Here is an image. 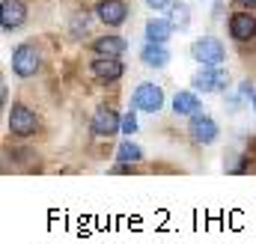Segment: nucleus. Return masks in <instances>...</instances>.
<instances>
[{"label":"nucleus","instance_id":"obj_11","mask_svg":"<svg viewBox=\"0 0 256 244\" xmlns=\"http://www.w3.org/2000/svg\"><path fill=\"white\" fill-rule=\"evenodd\" d=\"M24 21H27V6H24L21 0H3V3H0V27H3L6 33L18 30Z\"/></svg>","mask_w":256,"mask_h":244},{"label":"nucleus","instance_id":"obj_9","mask_svg":"<svg viewBox=\"0 0 256 244\" xmlns=\"http://www.w3.org/2000/svg\"><path fill=\"white\" fill-rule=\"evenodd\" d=\"M96 15H98V21L104 27H122L128 18V3L126 0H98Z\"/></svg>","mask_w":256,"mask_h":244},{"label":"nucleus","instance_id":"obj_6","mask_svg":"<svg viewBox=\"0 0 256 244\" xmlns=\"http://www.w3.org/2000/svg\"><path fill=\"white\" fill-rule=\"evenodd\" d=\"M230 39L232 42H250V39H256L254 9H238V12L230 15Z\"/></svg>","mask_w":256,"mask_h":244},{"label":"nucleus","instance_id":"obj_4","mask_svg":"<svg viewBox=\"0 0 256 244\" xmlns=\"http://www.w3.org/2000/svg\"><path fill=\"white\" fill-rule=\"evenodd\" d=\"M191 57L196 62H202V66H220L226 60V48L214 36H200V39L191 42Z\"/></svg>","mask_w":256,"mask_h":244},{"label":"nucleus","instance_id":"obj_7","mask_svg":"<svg viewBox=\"0 0 256 244\" xmlns=\"http://www.w3.org/2000/svg\"><path fill=\"white\" fill-rule=\"evenodd\" d=\"M90 131H92L96 137H114L116 131H122V116H120L110 104H102V108L92 114Z\"/></svg>","mask_w":256,"mask_h":244},{"label":"nucleus","instance_id":"obj_15","mask_svg":"<svg viewBox=\"0 0 256 244\" xmlns=\"http://www.w3.org/2000/svg\"><path fill=\"white\" fill-rule=\"evenodd\" d=\"M173 110H176L179 116H194V114H200V98H196V92H191V90L176 92V98H173Z\"/></svg>","mask_w":256,"mask_h":244},{"label":"nucleus","instance_id":"obj_19","mask_svg":"<svg viewBox=\"0 0 256 244\" xmlns=\"http://www.w3.org/2000/svg\"><path fill=\"white\" fill-rule=\"evenodd\" d=\"M146 6L155 9V12H161V9H170V0H146Z\"/></svg>","mask_w":256,"mask_h":244},{"label":"nucleus","instance_id":"obj_20","mask_svg":"<svg viewBox=\"0 0 256 244\" xmlns=\"http://www.w3.org/2000/svg\"><path fill=\"white\" fill-rule=\"evenodd\" d=\"M242 98H254V86H250V80L242 84Z\"/></svg>","mask_w":256,"mask_h":244},{"label":"nucleus","instance_id":"obj_21","mask_svg":"<svg viewBox=\"0 0 256 244\" xmlns=\"http://www.w3.org/2000/svg\"><path fill=\"white\" fill-rule=\"evenodd\" d=\"M238 9H256V0H232Z\"/></svg>","mask_w":256,"mask_h":244},{"label":"nucleus","instance_id":"obj_5","mask_svg":"<svg viewBox=\"0 0 256 244\" xmlns=\"http://www.w3.org/2000/svg\"><path fill=\"white\" fill-rule=\"evenodd\" d=\"M188 134H191V140L196 146H212L218 140L220 128H218V122L212 120L208 114H194L191 122H188Z\"/></svg>","mask_w":256,"mask_h":244},{"label":"nucleus","instance_id":"obj_22","mask_svg":"<svg viewBox=\"0 0 256 244\" xmlns=\"http://www.w3.org/2000/svg\"><path fill=\"white\" fill-rule=\"evenodd\" d=\"M254 110H256V96H254Z\"/></svg>","mask_w":256,"mask_h":244},{"label":"nucleus","instance_id":"obj_10","mask_svg":"<svg viewBox=\"0 0 256 244\" xmlns=\"http://www.w3.org/2000/svg\"><path fill=\"white\" fill-rule=\"evenodd\" d=\"M90 72L102 80V84H114V80H120L122 74H126V66L120 57H96V60L90 62Z\"/></svg>","mask_w":256,"mask_h":244},{"label":"nucleus","instance_id":"obj_14","mask_svg":"<svg viewBox=\"0 0 256 244\" xmlns=\"http://www.w3.org/2000/svg\"><path fill=\"white\" fill-rule=\"evenodd\" d=\"M140 60H143V66H149V68H164V66L170 62V51H167V45L146 42V45L140 48Z\"/></svg>","mask_w":256,"mask_h":244},{"label":"nucleus","instance_id":"obj_18","mask_svg":"<svg viewBox=\"0 0 256 244\" xmlns=\"http://www.w3.org/2000/svg\"><path fill=\"white\" fill-rule=\"evenodd\" d=\"M134 131H137V116H134V114H126V116H122V134L131 137Z\"/></svg>","mask_w":256,"mask_h":244},{"label":"nucleus","instance_id":"obj_2","mask_svg":"<svg viewBox=\"0 0 256 244\" xmlns=\"http://www.w3.org/2000/svg\"><path fill=\"white\" fill-rule=\"evenodd\" d=\"M6 114H9V116H6L9 134H15V137H30V134H36V128H39V116H36V110H30L27 104L15 102Z\"/></svg>","mask_w":256,"mask_h":244},{"label":"nucleus","instance_id":"obj_12","mask_svg":"<svg viewBox=\"0 0 256 244\" xmlns=\"http://www.w3.org/2000/svg\"><path fill=\"white\" fill-rule=\"evenodd\" d=\"M92 51H96V57H122L128 51V42L122 36H98L92 42Z\"/></svg>","mask_w":256,"mask_h":244},{"label":"nucleus","instance_id":"obj_16","mask_svg":"<svg viewBox=\"0 0 256 244\" xmlns=\"http://www.w3.org/2000/svg\"><path fill=\"white\" fill-rule=\"evenodd\" d=\"M116 161L120 164H140L143 161V149L137 143H131V140H122L120 149H116Z\"/></svg>","mask_w":256,"mask_h":244},{"label":"nucleus","instance_id":"obj_8","mask_svg":"<svg viewBox=\"0 0 256 244\" xmlns=\"http://www.w3.org/2000/svg\"><path fill=\"white\" fill-rule=\"evenodd\" d=\"M134 108L137 110H146V114H158L161 108H164V90L161 86H155V84H140L137 90H134Z\"/></svg>","mask_w":256,"mask_h":244},{"label":"nucleus","instance_id":"obj_3","mask_svg":"<svg viewBox=\"0 0 256 244\" xmlns=\"http://www.w3.org/2000/svg\"><path fill=\"white\" fill-rule=\"evenodd\" d=\"M191 86L202 90V92H224L230 86V72L220 68V66H202V68L194 72Z\"/></svg>","mask_w":256,"mask_h":244},{"label":"nucleus","instance_id":"obj_1","mask_svg":"<svg viewBox=\"0 0 256 244\" xmlns=\"http://www.w3.org/2000/svg\"><path fill=\"white\" fill-rule=\"evenodd\" d=\"M12 72L18 78H33L39 68H42V51L33 45V42H21L15 51H12Z\"/></svg>","mask_w":256,"mask_h":244},{"label":"nucleus","instance_id":"obj_13","mask_svg":"<svg viewBox=\"0 0 256 244\" xmlns=\"http://www.w3.org/2000/svg\"><path fill=\"white\" fill-rule=\"evenodd\" d=\"M173 21L170 18H149L146 21V42H158V45H167L170 36H173Z\"/></svg>","mask_w":256,"mask_h":244},{"label":"nucleus","instance_id":"obj_17","mask_svg":"<svg viewBox=\"0 0 256 244\" xmlns=\"http://www.w3.org/2000/svg\"><path fill=\"white\" fill-rule=\"evenodd\" d=\"M170 21L176 30H188L191 27V9L185 3H170Z\"/></svg>","mask_w":256,"mask_h":244}]
</instances>
